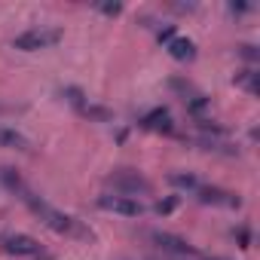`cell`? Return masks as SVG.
Instances as JSON below:
<instances>
[{
  "mask_svg": "<svg viewBox=\"0 0 260 260\" xmlns=\"http://www.w3.org/2000/svg\"><path fill=\"white\" fill-rule=\"evenodd\" d=\"M0 181H4L28 208H31V214L43 223V226H49L52 233H58V236H68V239H83V242H89V239H95L92 236V230L83 223V220H77L74 214H68V211H61V208H55V205H49L43 196H37L13 169H0Z\"/></svg>",
  "mask_w": 260,
  "mask_h": 260,
  "instance_id": "obj_1",
  "label": "cell"
},
{
  "mask_svg": "<svg viewBox=\"0 0 260 260\" xmlns=\"http://www.w3.org/2000/svg\"><path fill=\"white\" fill-rule=\"evenodd\" d=\"M58 40H61V31H58V28H46V25H40V28H28L25 34H19V37L13 40V49H22V52H40V49L55 46Z\"/></svg>",
  "mask_w": 260,
  "mask_h": 260,
  "instance_id": "obj_2",
  "label": "cell"
},
{
  "mask_svg": "<svg viewBox=\"0 0 260 260\" xmlns=\"http://www.w3.org/2000/svg\"><path fill=\"white\" fill-rule=\"evenodd\" d=\"M110 187H113V193H119V196H138V193H150V184L138 175V172H132V169H116L110 178Z\"/></svg>",
  "mask_w": 260,
  "mask_h": 260,
  "instance_id": "obj_3",
  "label": "cell"
},
{
  "mask_svg": "<svg viewBox=\"0 0 260 260\" xmlns=\"http://www.w3.org/2000/svg\"><path fill=\"white\" fill-rule=\"evenodd\" d=\"M0 248L13 257H43V245L34 239V236H25V233H7L0 236Z\"/></svg>",
  "mask_w": 260,
  "mask_h": 260,
  "instance_id": "obj_4",
  "label": "cell"
},
{
  "mask_svg": "<svg viewBox=\"0 0 260 260\" xmlns=\"http://www.w3.org/2000/svg\"><path fill=\"white\" fill-rule=\"evenodd\" d=\"M98 208L110 211V214H122V217H138L144 214V205L132 196H119V193H101L98 196Z\"/></svg>",
  "mask_w": 260,
  "mask_h": 260,
  "instance_id": "obj_5",
  "label": "cell"
},
{
  "mask_svg": "<svg viewBox=\"0 0 260 260\" xmlns=\"http://www.w3.org/2000/svg\"><path fill=\"white\" fill-rule=\"evenodd\" d=\"M193 196L205 205H220V208H239L242 205L239 193H230V190H220V187H205V184H199L193 190Z\"/></svg>",
  "mask_w": 260,
  "mask_h": 260,
  "instance_id": "obj_6",
  "label": "cell"
},
{
  "mask_svg": "<svg viewBox=\"0 0 260 260\" xmlns=\"http://www.w3.org/2000/svg\"><path fill=\"white\" fill-rule=\"evenodd\" d=\"M150 239L156 242V248H162L166 254H175V257H199L196 248L181 239V236H172V233H150Z\"/></svg>",
  "mask_w": 260,
  "mask_h": 260,
  "instance_id": "obj_7",
  "label": "cell"
},
{
  "mask_svg": "<svg viewBox=\"0 0 260 260\" xmlns=\"http://www.w3.org/2000/svg\"><path fill=\"white\" fill-rule=\"evenodd\" d=\"M141 125L147 128V132H159V135H172V132H175L172 113H169L166 107H156V110H150V113L141 119Z\"/></svg>",
  "mask_w": 260,
  "mask_h": 260,
  "instance_id": "obj_8",
  "label": "cell"
},
{
  "mask_svg": "<svg viewBox=\"0 0 260 260\" xmlns=\"http://www.w3.org/2000/svg\"><path fill=\"white\" fill-rule=\"evenodd\" d=\"M172 89L184 95V104H187V107H190L193 113H202V110L208 107V98H205V95H202L199 89H193L190 83H184V80H172Z\"/></svg>",
  "mask_w": 260,
  "mask_h": 260,
  "instance_id": "obj_9",
  "label": "cell"
},
{
  "mask_svg": "<svg viewBox=\"0 0 260 260\" xmlns=\"http://www.w3.org/2000/svg\"><path fill=\"white\" fill-rule=\"evenodd\" d=\"M166 49H169V55L178 58V61H193V58H196V43L187 40V37H172V40L166 43Z\"/></svg>",
  "mask_w": 260,
  "mask_h": 260,
  "instance_id": "obj_10",
  "label": "cell"
},
{
  "mask_svg": "<svg viewBox=\"0 0 260 260\" xmlns=\"http://www.w3.org/2000/svg\"><path fill=\"white\" fill-rule=\"evenodd\" d=\"M0 147H10V150H31V141L16 132V128H7V125H0Z\"/></svg>",
  "mask_w": 260,
  "mask_h": 260,
  "instance_id": "obj_11",
  "label": "cell"
},
{
  "mask_svg": "<svg viewBox=\"0 0 260 260\" xmlns=\"http://www.w3.org/2000/svg\"><path fill=\"white\" fill-rule=\"evenodd\" d=\"M172 184H175V187H184V190H190V193L199 187V181H196L193 175H172Z\"/></svg>",
  "mask_w": 260,
  "mask_h": 260,
  "instance_id": "obj_12",
  "label": "cell"
},
{
  "mask_svg": "<svg viewBox=\"0 0 260 260\" xmlns=\"http://www.w3.org/2000/svg\"><path fill=\"white\" fill-rule=\"evenodd\" d=\"M254 77H257V74L245 71V77H236V83H239V86H245V89H248V92L254 95V92H257V86H254Z\"/></svg>",
  "mask_w": 260,
  "mask_h": 260,
  "instance_id": "obj_13",
  "label": "cell"
},
{
  "mask_svg": "<svg viewBox=\"0 0 260 260\" xmlns=\"http://www.w3.org/2000/svg\"><path fill=\"white\" fill-rule=\"evenodd\" d=\"M119 10H122L119 4H104V7H101V13H107V16H116Z\"/></svg>",
  "mask_w": 260,
  "mask_h": 260,
  "instance_id": "obj_14",
  "label": "cell"
},
{
  "mask_svg": "<svg viewBox=\"0 0 260 260\" xmlns=\"http://www.w3.org/2000/svg\"><path fill=\"white\" fill-rule=\"evenodd\" d=\"M208 260H223V257H208Z\"/></svg>",
  "mask_w": 260,
  "mask_h": 260,
  "instance_id": "obj_15",
  "label": "cell"
}]
</instances>
